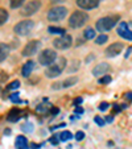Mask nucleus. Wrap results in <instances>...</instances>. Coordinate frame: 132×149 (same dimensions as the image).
<instances>
[{
  "label": "nucleus",
  "instance_id": "obj_18",
  "mask_svg": "<svg viewBox=\"0 0 132 149\" xmlns=\"http://www.w3.org/2000/svg\"><path fill=\"white\" fill-rule=\"evenodd\" d=\"M77 82H78V78H77V77H69V78H66L64 82H61V87L62 88L71 87V86L77 84Z\"/></svg>",
  "mask_w": 132,
  "mask_h": 149
},
{
  "label": "nucleus",
  "instance_id": "obj_20",
  "mask_svg": "<svg viewBox=\"0 0 132 149\" xmlns=\"http://www.w3.org/2000/svg\"><path fill=\"white\" fill-rule=\"evenodd\" d=\"M48 32L50 34H61L62 36V34H65V32L66 31H65L64 28H59V26H49Z\"/></svg>",
  "mask_w": 132,
  "mask_h": 149
},
{
  "label": "nucleus",
  "instance_id": "obj_31",
  "mask_svg": "<svg viewBox=\"0 0 132 149\" xmlns=\"http://www.w3.org/2000/svg\"><path fill=\"white\" fill-rule=\"evenodd\" d=\"M85 139V132H82V131H78V132L75 133V140L77 141H82Z\"/></svg>",
  "mask_w": 132,
  "mask_h": 149
},
{
  "label": "nucleus",
  "instance_id": "obj_33",
  "mask_svg": "<svg viewBox=\"0 0 132 149\" xmlns=\"http://www.w3.org/2000/svg\"><path fill=\"white\" fill-rule=\"evenodd\" d=\"M59 141H61V140L58 139V136H57V135H53V137H50V143L54 144V145H56V144H58Z\"/></svg>",
  "mask_w": 132,
  "mask_h": 149
},
{
  "label": "nucleus",
  "instance_id": "obj_38",
  "mask_svg": "<svg viewBox=\"0 0 132 149\" xmlns=\"http://www.w3.org/2000/svg\"><path fill=\"white\" fill-rule=\"evenodd\" d=\"M114 110H115L116 112H120V111H122V107H119V104H114Z\"/></svg>",
  "mask_w": 132,
  "mask_h": 149
},
{
  "label": "nucleus",
  "instance_id": "obj_10",
  "mask_svg": "<svg viewBox=\"0 0 132 149\" xmlns=\"http://www.w3.org/2000/svg\"><path fill=\"white\" fill-rule=\"evenodd\" d=\"M123 48H124V45L122 44V42H114V44H111V45L106 49L104 54H106V57L112 58V57L119 56V54L122 53V50H123Z\"/></svg>",
  "mask_w": 132,
  "mask_h": 149
},
{
  "label": "nucleus",
  "instance_id": "obj_9",
  "mask_svg": "<svg viewBox=\"0 0 132 149\" xmlns=\"http://www.w3.org/2000/svg\"><path fill=\"white\" fill-rule=\"evenodd\" d=\"M38 49H40V41L38 40H32V41H29L28 44L24 46L21 54H23L24 57H31V56H33V54H36Z\"/></svg>",
  "mask_w": 132,
  "mask_h": 149
},
{
  "label": "nucleus",
  "instance_id": "obj_42",
  "mask_svg": "<svg viewBox=\"0 0 132 149\" xmlns=\"http://www.w3.org/2000/svg\"><path fill=\"white\" fill-rule=\"evenodd\" d=\"M52 3H64V1H66V0H50Z\"/></svg>",
  "mask_w": 132,
  "mask_h": 149
},
{
  "label": "nucleus",
  "instance_id": "obj_43",
  "mask_svg": "<svg viewBox=\"0 0 132 149\" xmlns=\"http://www.w3.org/2000/svg\"><path fill=\"white\" fill-rule=\"evenodd\" d=\"M126 108H128V106L127 104H122V110H126Z\"/></svg>",
  "mask_w": 132,
  "mask_h": 149
},
{
  "label": "nucleus",
  "instance_id": "obj_27",
  "mask_svg": "<svg viewBox=\"0 0 132 149\" xmlns=\"http://www.w3.org/2000/svg\"><path fill=\"white\" fill-rule=\"evenodd\" d=\"M7 79H8V74H7L4 70H0V84L4 83Z\"/></svg>",
  "mask_w": 132,
  "mask_h": 149
},
{
  "label": "nucleus",
  "instance_id": "obj_25",
  "mask_svg": "<svg viewBox=\"0 0 132 149\" xmlns=\"http://www.w3.org/2000/svg\"><path fill=\"white\" fill-rule=\"evenodd\" d=\"M111 81H112V78H111V77H110L108 74H106V75H103V77H102V78L99 79L98 82H99V83H101V84H108Z\"/></svg>",
  "mask_w": 132,
  "mask_h": 149
},
{
  "label": "nucleus",
  "instance_id": "obj_44",
  "mask_svg": "<svg viewBox=\"0 0 132 149\" xmlns=\"http://www.w3.org/2000/svg\"><path fill=\"white\" fill-rule=\"evenodd\" d=\"M4 133H6V135H9V133H11V131H9V130H6V132H4Z\"/></svg>",
  "mask_w": 132,
  "mask_h": 149
},
{
  "label": "nucleus",
  "instance_id": "obj_13",
  "mask_svg": "<svg viewBox=\"0 0 132 149\" xmlns=\"http://www.w3.org/2000/svg\"><path fill=\"white\" fill-rule=\"evenodd\" d=\"M118 33L120 37L128 40V41H132V31H129L128 26H127V23H120L118 29Z\"/></svg>",
  "mask_w": 132,
  "mask_h": 149
},
{
  "label": "nucleus",
  "instance_id": "obj_34",
  "mask_svg": "<svg viewBox=\"0 0 132 149\" xmlns=\"http://www.w3.org/2000/svg\"><path fill=\"white\" fill-rule=\"evenodd\" d=\"M23 130L27 131V132H31V131L33 130V125H32V124H25V125L23 127Z\"/></svg>",
  "mask_w": 132,
  "mask_h": 149
},
{
  "label": "nucleus",
  "instance_id": "obj_1",
  "mask_svg": "<svg viewBox=\"0 0 132 149\" xmlns=\"http://www.w3.org/2000/svg\"><path fill=\"white\" fill-rule=\"evenodd\" d=\"M120 19L119 16H106V17H102L96 21L95 24V28L98 32H108L119 23L118 20Z\"/></svg>",
  "mask_w": 132,
  "mask_h": 149
},
{
  "label": "nucleus",
  "instance_id": "obj_5",
  "mask_svg": "<svg viewBox=\"0 0 132 149\" xmlns=\"http://www.w3.org/2000/svg\"><path fill=\"white\" fill-rule=\"evenodd\" d=\"M66 16H68V9L61 6L53 7V8H50L48 12L49 21H61V20H64Z\"/></svg>",
  "mask_w": 132,
  "mask_h": 149
},
{
  "label": "nucleus",
  "instance_id": "obj_14",
  "mask_svg": "<svg viewBox=\"0 0 132 149\" xmlns=\"http://www.w3.org/2000/svg\"><path fill=\"white\" fill-rule=\"evenodd\" d=\"M33 69H34V62L33 61H27L25 63H24V66L21 68V74H23L24 78H28V77L32 74Z\"/></svg>",
  "mask_w": 132,
  "mask_h": 149
},
{
  "label": "nucleus",
  "instance_id": "obj_19",
  "mask_svg": "<svg viewBox=\"0 0 132 149\" xmlns=\"http://www.w3.org/2000/svg\"><path fill=\"white\" fill-rule=\"evenodd\" d=\"M83 37L85 40H93L95 38V31L93 28H86L83 32Z\"/></svg>",
  "mask_w": 132,
  "mask_h": 149
},
{
  "label": "nucleus",
  "instance_id": "obj_28",
  "mask_svg": "<svg viewBox=\"0 0 132 149\" xmlns=\"http://www.w3.org/2000/svg\"><path fill=\"white\" fill-rule=\"evenodd\" d=\"M36 110H37V112H42V113H45L46 111H48V106H46V104H38Z\"/></svg>",
  "mask_w": 132,
  "mask_h": 149
},
{
  "label": "nucleus",
  "instance_id": "obj_22",
  "mask_svg": "<svg viewBox=\"0 0 132 149\" xmlns=\"http://www.w3.org/2000/svg\"><path fill=\"white\" fill-rule=\"evenodd\" d=\"M107 41H108V36L107 34H101V36H98L95 38V44H98V45H103Z\"/></svg>",
  "mask_w": 132,
  "mask_h": 149
},
{
  "label": "nucleus",
  "instance_id": "obj_36",
  "mask_svg": "<svg viewBox=\"0 0 132 149\" xmlns=\"http://www.w3.org/2000/svg\"><path fill=\"white\" fill-rule=\"evenodd\" d=\"M50 112H52V115H57V113L59 112V110H58L57 107H53V108L50 110Z\"/></svg>",
  "mask_w": 132,
  "mask_h": 149
},
{
  "label": "nucleus",
  "instance_id": "obj_35",
  "mask_svg": "<svg viewBox=\"0 0 132 149\" xmlns=\"http://www.w3.org/2000/svg\"><path fill=\"white\" fill-rule=\"evenodd\" d=\"M124 98H126L127 100H131L132 102V93H126V94H124Z\"/></svg>",
  "mask_w": 132,
  "mask_h": 149
},
{
  "label": "nucleus",
  "instance_id": "obj_16",
  "mask_svg": "<svg viewBox=\"0 0 132 149\" xmlns=\"http://www.w3.org/2000/svg\"><path fill=\"white\" fill-rule=\"evenodd\" d=\"M15 145H16L17 149H28V140L24 136H17L16 141H15Z\"/></svg>",
  "mask_w": 132,
  "mask_h": 149
},
{
  "label": "nucleus",
  "instance_id": "obj_23",
  "mask_svg": "<svg viewBox=\"0 0 132 149\" xmlns=\"http://www.w3.org/2000/svg\"><path fill=\"white\" fill-rule=\"evenodd\" d=\"M58 137H59V140L61 141H68V140H70V139L73 137V135H71V132H69V131H64Z\"/></svg>",
  "mask_w": 132,
  "mask_h": 149
},
{
  "label": "nucleus",
  "instance_id": "obj_39",
  "mask_svg": "<svg viewBox=\"0 0 132 149\" xmlns=\"http://www.w3.org/2000/svg\"><path fill=\"white\" fill-rule=\"evenodd\" d=\"M82 112H83V108L82 107H77L75 108V113H82Z\"/></svg>",
  "mask_w": 132,
  "mask_h": 149
},
{
  "label": "nucleus",
  "instance_id": "obj_3",
  "mask_svg": "<svg viewBox=\"0 0 132 149\" xmlns=\"http://www.w3.org/2000/svg\"><path fill=\"white\" fill-rule=\"evenodd\" d=\"M65 66H66V58L62 57V58L58 59V62H53L52 65L48 66V69L45 70V75L48 78H56V77L61 75Z\"/></svg>",
  "mask_w": 132,
  "mask_h": 149
},
{
  "label": "nucleus",
  "instance_id": "obj_26",
  "mask_svg": "<svg viewBox=\"0 0 132 149\" xmlns=\"http://www.w3.org/2000/svg\"><path fill=\"white\" fill-rule=\"evenodd\" d=\"M9 99H11V102L12 103H20V98H19V94L17 93H13V94H11V96H9Z\"/></svg>",
  "mask_w": 132,
  "mask_h": 149
},
{
  "label": "nucleus",
  "instance_id": "obj_21",
  "mask_svg": "<svg viewBox=\"0 0 132 149\" xmlns=\"http://www.w3.org/2000/svg\"><path fill=\"white\" fill-rule=\"evenodd\" d=\"M7 20H8V12L4 8H0V25L6 24Z\"/></svg>",
  "mask_w": 132,
  "mask_h": 149
},
{
  "label": "nucleus",
  "instance_id": "obj_15",
  "mask_svg": "<svg viewBox=\"0 0 132 149\" xmlns=\"http://www.w3.org/2000/svg\"><path fill=\"white\" fill-rule=\"evenodd\" d=\"M20 116H21V111H20L19 108H12V110L8 112L7 120L11 121V123H15V121H17L20 119Z\"/></svg>",
  "mask_w": 132,
  "mask_h": 149
},
{
  "label": "nucleus",
  "instance_id": "obj_7",
  "mask_svg": "<svg viewBox=\"0 0 132 149\" xmlns=\"http://www.w3.org/2000/svg\"><path fill=\"white\" fill-rule=\"evenodd\" d=\"M71 44H73V38H71V36H69L66 33L53 41L54 48L58 49V50H66V49H69L71 46Z\"/></svg>",
  "mask_w": 132,
  "mask_h": 149
},
{
  "label": "nucleus",
  "instance_id": "obj_29",
  "mask_svg": "<svg viewBox=\"0 0 132 149\" xmlns=\"http://www.w3.org/2000/svg\"><path fill=\"white\" fill-rule=\"evenodd\" d=\"M94 121H95V123L98 124L99 127H103L104 124H106V121H104L103 119L101 118V116H95V118H94Z\"/></svg>",
  "mask_w": 132,
  "mask_h": 149
},
{
  "label": "nucleus",
  "instance_id": "obj_2",
  "mask_svg": "<svg viewBox=\"0 0 132 149\" xmlns=\"http://www.w3.org/2000/svg\"><path fill=\"white\" fill-rule=\"evenodd\" d=\"M89 19H90V17H89V15H87L86 12L75 11L70 15V17H69V26L73 29L81 28V26H83L85 24L89 21Z\"/></svg>",
  "mask_w": 132,
  "mask_h": 149
},
{
  "label": "nucleus",
  "instance_id": "obj_11",
  "mask_svg": "<svg viewBox=\"0 0 132 149\" xmlns=\"http://www.w3.org/2000/svg\"><path fill=\"white\" fill-rule=\"evenodd\" d=\"M99 1H101V0H77L75 3H77V6H78L79 8L87 11V9L96 8V7L99 6Z\"/></svg>",
  "mask_w": 132,
  "mask_h": 149
},
{
  "label": "nucleus",
  "instance_id": "obj_24",
  "mask_svg": "<svg viewBox=\"0 0 132 149\" xmlns=\"http://www.w3.org/2000/svg\"><path fill=\"white\" fill-rule=\"evenodd\" d=\"M25 0H9V6H11V8H19V7H21V4L24 3Z\"/></svg>",
  "mask_w": 132,
  "mask_h": 149
},
{
  "label": "nucleus",
  "instance_id": "obj_30",
  "mask_svg": "<svg viewBox=\"0 0 132 149\" xmlns=\"http://www.w3.org/2000/svg\"><path fill=\"white\" fill-rule=\"evenodd\" d=\"M19 87H20V82H19V81H13V82H12V83L8 86L9 90H16V88H19Z\"/></svg>",
  "mask_w": 132,
  "mask_h": 149
},
{
  "label": "nucleus",
  "instance_id": "obj_12",
  "mask_svg": "<svg viewBox=\"0 0 132 149\" xmlns=\"http://www.w3.org/2000/svg\"><path fill=\"white\" fill-rule=\"evenodd\" d=\"M108 71H110V65L106 63V62H102V63H98V65L93 69V75H95V77L106 75Z\"/></svg>",
  "mask_w": 132,
  "mask_h": 149
},
{
  "label": "nucleus",
  "instance_id": "obj_40",
  "mask_svg": "<svg viewBox=\"0 0 132 149\" xmlns=\"http://www.w3.org/2000/svg\"><path fill=\"white\" fill-rule=\"evenodd\" d=\"M114 120V118H112V116H111V115H108V116H107V118H106V120H104V121H108V123H111V121H112Z\"/></svg>",
  "mask_w": 132,
  "mask_h": 149
},
{
  "label": "nucleus",
  "instance_id": "obj_6",
  "mask_svg": "<svg viewBox=\"0 0 132 149\" xmlns=\"http://www.w3.org/2000/svg\"><path fill=\"white\" fill-rule=\"evenodd\" d=\"M56 59H57V53L53 49H45V50H42L38 56V62L42 66L52 65Z\"/></svg>",
  "mask_w": 132,
  "mask_h": 149
},
{
  "label": "nucleus",
  "instance_id": "obj_17",
  "mask_svg": "<svg viewBox=\"0 0 132 149\" xmlns=\"http://www.w3.org/2000/svg\"><path fill=\"white\" fill-rule=\"evenodd\" d=\"M9 50H11L9 45H7V44H0V62H3L4 59L8 57Z\"/></svg>",
  "mask_w": 132,
  "mask_h": 149
},
{
  "label": "nucleus",
  "instance_id": "obj_8",
  "mask_svg": "<svg viewBox=\"0 0 132 149\" xmlns=\"http://www.w3.org/2000/svg\"><path fill=\"white\" fill-rule=\"evenodd\" d=\"M40 8H41V1L40 0H31L23 7V9L20 12H21L23 16H32V15L37 13L40 11Z\"/></svg>",
  "mask_w": 132,
  "mask_h": 149
},
{
  "label": "nucleus",
  "instance_id": "obj_41",
  "mask_svg": "<svg viewBox=\"0 0 132 149\" xmlns=\"http://www.w3.org/2000/svg\"><path fill=\"white\" fill-rule=\"evenodd\" d=\"M40 146H41V145H40V144H32V145H31V148H32V149H38Z\"/></svg>",
  "mask_w": 132,
  "mask_h": 149
},
{
  "label": "nucleus",
  "instance_id": "obj_37",
  "mask_svg": "<svg viewBox=\"0 0 132 149\" xmlns=\"http://www.w3.org/2000/svg\"><path fill=\"white\" fill-rule=\"evenodd\" d=\"M81 103H82V98L74 99V106H78V104H81Z\"/></svg>",
  "mask_w": 132,
  "mask_h": 149
},
{
  "label": "nucleus",
  "instance_id": "obj_32",
  "mask_svg": "<svg viewBox=\"0 0 132 149\" xmlns=\"http://www.w3.org/2000/svg\"><path fill=\"white\" fill-rule=\"evenodd\" d=\"M108 107H110V104L107 103V102H102V103L99 104V110L101 111H106Z\"/></svg>",
  "mask_w": 132,
  "mask_h": 149
},
{
  "label": "nucleus",
  "instance_id": "obj_4",
  "mask_svg": "<svg viewBox=\"0 0 132 149\" xmlns=\"http://www.w3.org/2000/svg\"><path fill=\"white\" fill-rule=\"evenodd\" d=\"M33 26H34V23L32 20H23V21H20V23H17L16 25H15L13 32L17 34V36L24 37V36H28V34L31 33Z\"/></svg>",
  "mask_w": 132,
  "mask_h": 149
}]
</instances>
